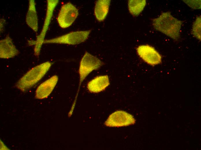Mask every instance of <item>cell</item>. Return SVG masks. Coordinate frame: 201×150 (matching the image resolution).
Returning a JSON list of instances; mask_svg holds the SVG:
<instances>
[{
	"label": "cell",
	"instance_id": "1",
	"mask_svg": "<svg viewBox=\"0 0 201 150\" xmlns=\"http://www.w3.org/2000/svg\"><path fill=\"white\" fill-rule=\"evenodd\" d=\"M154 28L175 41L180 38V31L183 22L174 17L170 12H163L152 20Z\"/></svg>",
	"mask_w": 201,
	"mask_h": 150
},
{
	"label": "cell",
	"instance_id": "2",
	"mask_svg": "<svg viewBox=\"0 0 201 150\" xmlns=\"http://www.w3.org/2000/svg\"><path fill=\"white\" fill-rule=\"evenodd\" d=\"M51 65V62L46 61L32 68L19 79L16 84V87L23 92L27 91L42 79Z\"/></svg>",
	"mask_w": 201,
	"mask_h": 150
},
{
	"label": "cell",
	"instance_id": "3",
	"mask_svg": "<svg viewBox=\"0 0 201 150\" xmlns=\"http://www.w3.org/2000/svg\"><path fill=\"white\" fill-rule=\"evenodd\" d=\"M59 2V1L58 0L47 1L46 14L41 32L39 35L37 36L36 40L28 41V43L30 45H34V54L37 57H38L40 55L41 48L44 40V38L50 23L54 10Z\"/></svg>",
	"mask_w": 201,
	"mask_h": 150
},
{
	"label": "cell",
	"instance_id": "4",
	"mask_svg": "<svg viewBox=\"0 0 201 150\" xmlns=\"http://www.w3.org/2000/svg\"><path fill=\"white\" fill-rule=\"evenodd\" d=\"M103 64V62L97 57L88 52H85L81 60L79 66L78 89L87 76L92 71L100 68Z\"/></svg>",
	"mask_w": 201,
	"mask_h": 150
},
{
	"label": "cell",
	"instance_id": "5",
	"mask_svg": "<svg viewBox=\"0 0 201 150\" xmlns=\"http://www.w3.org/2000/svg\"><path fill=\"white\" fill-rule=\"evenodd\" d=\"M90 32V30L72 32L56 38L44 40L43 44H77L85 42Z\"/></svg>",
	"mask_w": 201,
	"mask_h": 150
},
{
	"label": "cell",
	"instance_id": "6",
	"mask_svg": "<svg viewBox=\"0 0 201 150\" xmlns=\"http://www.w3.org/2000/svg\"><path fill=\"white\" fill-rule=\"evenodd\" d=\"M79 11L76 7L70 2L63 5L58 14L57 20L62 28L71 26L79 15Z\"/></svg>",
	"mask_w": 201,
	"mask_h": 150
},
{
	"label": "cell",
	"instance_id": "7",
	"mask_svg": "<svg viewBox=\"0 0 201 150\" xmlns=\"http://www.w3.org/2000/svg\"><path fill=\"white\" fill-rule=\"evenodd\" d=\"M135 120L130 114L123 111H117L112 113L105 122L110 127H119L134 124Z\"/></svg>",
	"mask_w": 201,
	"mask_h": 150
},
{
	"label": "cell",
	"instance_id": "8",
	"mask_svg": "<svg viewBox=\"0 0 201 150\" xmlns=\"http://www.w3.org/2000/svg\"><path fill=\"white\" fill-rule=\"evenodd\" d=\"M139 57L148 64L152 66L158 65L161 62V56L155 48L148 45L139 46L137 48Z\"/></svg>",
	"mask_w": 201,
	"mask_h": 150
},
{
	"label": "cell",
	"instance_id": "9",
	"mask_svg": "<svg viewBox=\"0 0 201 150\" xmlns=\"http://www.w3.org/2000/svg\"><path fill=\"white\" fill-rule=\"evenodd\" d=\"M58 80V76L55 75L41 83L36 90L35 98L42 99L47 97L54 89Z\"/></svg>",
	"mask_w": 201,
	"mask_h": 150
},
{
	"label": "cell",
	"instance_id": "10",
	"mask_svg": "<svg viewBox=\"0 0 201 150\" xmlns=\"http://www.w3.org/2000/svg\"><path fill=\"white\" fill-rule=\"evenodd\" d=\"M19 53L8 35L0 41V57L4 59L13 58Z\"/></svg>",
	"mask_w": 201,
	"mask_h": 150
},
{
	"label": "cell",
	"instance_id": "11",
	"mask_svg": "<svg viewBox=\"0 0 201 150\" xmlns=\"http://www.w3.org/2000/svg\"><path fill=\"white\" fill-rule=\"evenodd\" d=\"M110 84L109 79L107 75L97 76L90 81L87 87L92 93H98L104 90Z\"/></svg>",
	"mask_w": 201,
	"mask_h": 150
},
{
	"label": "cell",
	"instance_id": "12",
	"mask_svg": "<svg viewBox=\"0 0 201 150\" xmlns=\"http://www.w3.org/2000/svg\"><path fill=\"white\" fill-rule=\"evenodd\" d=\"M36 5L34 0H29V6L26 16V21L27 25L36 33L38 29V21Z\"/></svg>",
	"mask_w": 201,
	"mask_h": 150
},
{
	"label": "cell",
	"instance_id": "13",
	"mask_svg": "<svg viewBox=\"0 0 201 150\" xmlns=\"http://www.w3.org/2000/svg\"><path fill=\"white\" fill-rule=\"evenodd\" d=\"M111 1L99 0L96 1L94 8V13L95 17L99 22L103 21L108 13Z\"/></svg>",
	"mask_w": 201,
	"mask_h": 150
},
{
	"label": "cell",
	"instance_id": "14",
	"mask_svg": "<svg viewBox=\"0 0 201 150\" xmlns=\"http://www.w3.org/2000/svg\"><path fill=\"white\" fill-rule=\"evenodd\" d=\"M145 0H130L128 2V9L130 13L133 16L139 15L146 5Z\"/></svg>",
	"mask_w": 201,
	"mask_h": 150
},
{
	"label": "cell",
	"instance_id": "15",
	"mask_svg": "<svg viewBox=\"0 0 201 150\" xmlns=\"http://www.w3.org/2000/svg\"><path fill=\"white\" fill-rule=\"evenodd\" d=\"M201 17H197L193 23L192 32L193 35L197 39L201 40Z\"/></svg>",
	"mask_w": 201,
	"mask_h": 150
},
{
	"label": "cell",
	"instance_id": "16",
	"mask_svg": "<svg viewBox=\"0 0 201 150\" xmlns=\"http://www.w3.org/2000/svg\"><path fill=\"white\" fill-rule=\"evenodd\" d=\"M190 7L194 9H201V0H183Z\"/></svg>",
	"mask_w": 201,
	"mask_h": 150
},
{
	"label": "cell",
	"instance_id": "17",
	"mask_svg": "<svg viewBox=\"0 0 201 150\" xmlns=\"http://www.w3.org/2000/svg\"><path fill=\"white\" fill-rule=\"evenodd\" d=\"M1 150H3V149H8V148H7V147H6V146H5V145H4V144L1 141Z\"/></svg>",
	"mask_w": 201,
	"mask_h": 150
}]
</instances>
